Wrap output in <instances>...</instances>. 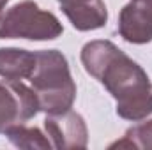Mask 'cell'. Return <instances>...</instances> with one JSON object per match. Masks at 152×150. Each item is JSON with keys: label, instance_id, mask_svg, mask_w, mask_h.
<instances>
[{"label": "cell", "instance_id": "cell-1", "mask_svg": "<svg viewBox=\"0 0 152 150\" xmlns=\"http://www.w3.org/2000/svg\"><path fill=\"white\" fill-rule=\"evenodd\" d=\"M81 64L117 101V115L143 120L152 113V83L147 73L112 41H90L81 48Z\"/></svg>", "mask_w": 152, "mask_h": 150}, {"label": "cell", "instance_id": "cell-2", "mask_svg": "<svg viewBox=\"0 0 152 150\" xmlns=\"http://www.w3.org/2000/svg\"><path fill=\"white\" fill-rule=\"evenodd\" d=\"M28 79L41 111L55 115L71 110L76 99V85L69 64L58 50L36 51V69Z\"/></svg>", "mask_w": 152, "mask_h": 150}, {"label": "cell", "instance_id": "cell-3", "mask_svg": "<svg viewBox=\"0 0 152 150\" xmlns=\"http://www.w3.org/2000/svg\"><path fill=\"white\" fill-rule=\"evenodd\" d=\"M64 27L58 18L42 11L36 2L23 0L12 5L0 18V39L51 41L62 36Z\"/></svg>", "mask_w": 152, "mask_h": 150}, {"label": "cell", "instance_id": "cell-4", "mask_svg": "<svg viewBox=\"0 0 152 150\" xmlns=\"http://www.w3.org/2000/svg\"><path fill=\"white\" fill-rule=\"evenodd\" d=\"M39 111L37 97L20 79L0 81V134L9 127L25 124Z\"/></svg>", "mask_w": 152, "mask_h": 150}, {"label": "cell", "instance_id": "cell-5", "mask_svg": "<svg viewBox=\"0 0 152 150\" xmlns=\"http://www.w3.org/2000/svg\"><path fill=\"white\" fill-rule=\"evenodd\" d=\"M44 129L51 147L55 149H85L88 131L80 113L67 110L62 113L48 115L44 118Z\"/></svg>", "mask_w": 152, "mask_h": 150}, {"label": "cell", "instance_id": "cell-6", "mask_svg": "<svg viewBox=\"0 0 152 150\" xmlns=\"http://www.w3.org/2000/svg\"><path fill=\"white\" fill-rule=\"evenodd\" d=\"M118 34L133 44L152 41V0H129L118 14Z\"/></svg>", "mask_w": 152, "mask_h": 150}, {"label": "cell", "instance_id": "cell-7", "mask_svg": "<svg viewBox=\"0 0 152 150\" xmlns=\"http://www.w3.org/2000/svg\"><path fill=\"white\" fill-rule=\"evenodd\" d=\"M76 30L88 32L106 25L108 9L103 0H57Z\"/></svg>", "mask_w": 152, "mask_h": 150}, {"label": "cell", "instance_id": "cell-8", "mask_svg": "<svg viewBox=\"0 0 152 150\" xmlns=\"http://www.w3.org/2000/svg\"><path fill=\"white\" fill-rule=\"evenodd\" d=\"M36 69V51L21 48H0V76L5 79L30 78Z\"/></svg>", "mask_w": 152, "mask_h": 150}, {"label": "cell", "instance_id": "cell-9", "mask_svg": "<svg viewBox=\"0 0 152 150\" xmlns=\"http://www.w3.org/2000/svg\"><path fill=\"white\" fill-rule=\"evenodd\" d=\"M7 140L20 149H50L51 141L44 136L37 127H25L23 124L9 127L5 133Z\"/></svg>", "mask_w": 152, "mask_h": 150}, {"label": "cell", "instance_id": "cell-10", "mask_svg": "<svg viewBox=\"0 0 152 150\" xmlns=\"http://www.w3.org/2000/svg\"><path fill=\"white\" fill-rule=\"evenodd\" d=\"M110 149H142L152 150V120L133 125L126 131L124 138L110 145Z\"/></svg>", "mask_w": 152, "mask_h": 150}, {"label": "cell", "instance_id": "cell-11", "mask_svg": "<svg viewBox=\"0 0 152 150\" xmlns=\"http://www.w3.org/2000/svg\"><path fill=\"white\" fill-rule=\"evenodd\" d=\"M11 0H0V18L4 16V9H5V5L9 4Z\"/></svg>", "mask_w": 152, "mask_h": 150}]
</instances>
